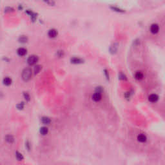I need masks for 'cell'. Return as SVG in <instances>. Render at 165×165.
Listing matches in <instances>:
<instances>
[{
	"label": "cell",
	"mask_w": 165,
	"mask_h": 165,
	"mask_svg": "<svg viewBox=\"0 0 165 165\" xmlns=\"http://www.w3.org/2000/svg\"><path fill=\"white\" fill-rule=\"evenodd\" d=\"M39 61V58L38 56H36V55H32L30 56L27 59V63L30 66H32V65H36V63Z\"/></svg>",
	"instance_id": "3957f363"
},
{
	"label": "cell",
	"mask_w": 165,
	"mask_h": 165,
	"mask_svg": "<svg viewBox=\"0 0 165 165\" xmlns=\"http://www.w3.org/2000/svg\"><path fill=\"white\" fill-rule=\"evenodd\" d=\"M159 99V96L156 93H152L148 97V100L149 102L152 103H157Z\"/></svg>",
	"instance_id": "277c9868"
},
{
	"label": "cell",
	"mask_w": 165,
	"mask_h": 165,
	"mask_svg": "<svg viewBox=\"0 0 165 165\" xmlns=\"http://www.w3.org/2000/svg\"><path fill=\"white\" fill-rule=\"evenodd\" d=\"M117 46L115 45V44H113V45L110 46V51L111 53H112L113 54H115L117 52Z\"/></svg>",
	"instance_id": "ac0fdd59"
},
{
	"label": "cell",
	"mask_w": 165,
	"mask_h": 165,
	"mask_svg": "<svg viewBox=\"0 0 165 165\" xmlns=\"http://www.w3.org/2000/svg\"><path fill=\"white\" fill-rule=\"evenodd\" d=\"M50 118L47 117H43L41 119V122L44 125H49L50 123Z\"/></svg>",
	"instance_id": "e0dca14e"
},
{
	"label": "cell",
	"mask_w": 165,
	"mask_h": 165,
	"mask_svg": "<svg viewBox=\"0 0 165 165\" xmlns=\"http://www.w3.org/2000/svg\"><path fill=\"white\" fill-rule=\"evenodd\" d=\"M14 10V9L12 7H7L5 8L4 11L5 12L7 13V12H13Z\"/></svg>",
	"instance_id": "44dd1931"
},
{
	"label": "cell",
	"mask_w": 165,
	"mask_h": 165,
	"mask_svg": "<svg viewBox=\"0 0 165 165\" xmlns=\"http://www.w3.org/2000/svg\"><path fill=\"white\" fill-rule=\"evenodd\" d=\"M42 69V66L41 65H36V66L34 67V73L36 74H38L39 72H40L41 70Z\"/></svg>",
	"instance_id": "ffe728a7"
},
{
	"label": "cell",
	"mask_w": 165,
	"mask_h": 165,
	"mask_svg": "<svg viewBox=\"0 0 165 165\" xmlns=\"http://www.w3.org/2000/svg\"><path fill=\"white\" fill-rule=\"evenodd\" d=\"M110 9L111 10L115 12H117V13L123 14L125 12V10L115 5H110Z\"/></svg>",
	"instance_id": "8992f818"
},
{
	"label": "cell",
	"mask_w": 165,
	"mask_h": 165,
	"mask_svg": "<svg viewBox=\"0 0 165 165\" xmlns=\"http://www.w3.org/2000/svg\"><path fill=\"white\" fill-rule=\"evenodd\" d=\"M5 140L8 143H12L14 142V137L12 135H9L5 137Z\"/></svg>",
	"instance_id": "d6986e66"
},
{
	"label": "cell",
	"mask_w": 165,
	"mask_h": 165,
	"mask_svg": "<svg viewBox=\"0 0 165 165\" xmlns=\"http://www.w3.org/2000/svg\"><path fill=\"white\" fill-rule=\"evenodd\" d=\"M16 158H17V159L18 161H22L23 159V157L22 155L20 153H19V152H16Z\"/></svg>",
	"instance_id": "7402d4cb"
},
{
	"label": "cell",
	"mask_w": 165,
	"mask_h": 165,
	"mask_svg": "<svg viewBox=\"0 0 165 165\" xmlns=\"http://www.w3.org/2000/svg\"><path fill=\"white\" fill-rule=\"evenodd\" d=\"M160 31V27L159 24L156 23H152L150 27V32L153 35L157 34Z\"/></svg>",
	"instance_id": "7a4b0ae2"
},
{
	"label": "cell",
	"mask_w": 165,
	"mask_h": 165,
	"mask_svg": "<svg viewBox=\"0 0 165 165\" xmlns=\"http://www.w3.org/2000/svg\"><path fill=\"white\" fill-rule=\"evenodd\" d=\"M57 55H58V57H59V58H61V57H63V56H64V52H63V51L60 50V51H58V54Z\"/></svg>",
	"instance_id": "d4e9b609"
},
{
	"label": "cell",
	"mask_w": 165,
	"mask_h": 165,
	"mask_svg": "<svg viewBox=\"0 0 165 165\" xmlns=\"http://www.w3.org/2000/svg\"><path fill=\"white\" fill-rule=\"evenodd\" d=\"M58 34V30L54 29H50V30H49V32H48V36H49V37H50V38H55L56 37H57Z\"/></svg>",
	"instance_id": "ba28073f"
},
{
	"label": "cell",
	"mask_w": 165,
	"mask_h": 165,
	"mask_svg": "<svg viewBox=\"0 0 165 165\" xmlns=\"http://www.w3.org/2000/svg\"><path fill=\"white\" fill-rule=\"evenodd\" d=\"M27 53V50L25 48L21 47L19 48L17 50V54L20 57H23V56H25Z\"/></svg>",
	"instance_id": "8fae6325"
},
{
	"label": "cell",
	"mask_w": 165,
	"mask_h": 165,
	"mask_svg": "<svg viewBox=\"0 0 165 165\" xmlns=\"http://www.w3.org/2000/svg\"><path fill=\"white\" fill-rule=\"evenodd\" d=\"M70 62L72 64L79 65V64H81V63H83V60L81 58H78V57H73L70 59Z\"/></svg>",
	"instance_id": "30bf717a"
},
{
	"label": "cell",
	"mask_w": 165,
	"mask_h": 165,
	"mask_svg": "<svg viewBox=\"0 0 165 165\" xmlns=\"http://www.w3.org/2000/svg\"><path fill=\"white\" fill-rule=\"evenodd\" d=\"M25 12H26V13L29 16H30V19H31V20L32 21L34 22L36 20V19H37V14L35 13V12H32V10H27L26 11H25Z\"/></svg>",
	"instance_id": "9c48e42d"
},
{
	"label": "cell",
	"mask_w": 165,
	"mask_h": 165,
	"mask_svg": "<svg viewBox=\"0 0 165 165\" xmlns=\"http://www.w3.org/2000/svg\"><path fill=\"white\" fill-rule=\"evenodd\" d=\"M45 4H46L49 6H51V7H53L56 5V2H55L54 0H42Z\"/></svg>",
	"instance_id": "9a60e30c"
},
{
	"label": "cell",
	"mask_w": 165,
	"mask_h": 165,
	"mask_svg": "<svg viewBox=\"0 0 165 165\" xmlns=\"http://www.w3.org/2000/svg\"><path fill=\"white\" fill-rule=\"evenodd\" d=\"M23 96H24V98L25 99H26V101H30V96H29V94L27 93V92H24Z\"/></svg>",
	"instance_id": "603a6c76"
},
{
	"label": "cell",
	"mask_w": 165,
	"mask_h": 165,
	"mask_svg": "<svg viewBox=\"0 0 165 165\" xmlns=\"http://www.w3.org/2000/svg\"><path fill=\"white\" fill-rule=\"evenodd\" d=\"M92 99L95 102H99L102 99V93L96 92L92 96Z\"/></svg>",
	"instance_id": "5b68a950"
},
{
	"label": "cell",
	"mask_w": 165,
	"mask_h": 165,
	"mask_svg": "<svg viewBox=\"0 0 165 165\" xmlns=\"http://www.w3.org/2000/svg\"><path fill=\"white\" fill-rule=\"evenodd\" d=\"M40 134L43 135H45L48 134V132H49V129L48 128L45 127V126H43V127H41L40 128Z\"/></svg>",
	"instance_id": "2e32d148"
},
{
	"label": "cell",
	"mask_w": 165,
	"mask_h": 165,
	"mask_svg": "<svg viewBox=\"0 0 165 165\" xmlns=\"http://www.w3.org/2000/svg\"><path fill=\"white\" fill-rule=\"evenodd\" d=\"M135 79L138 81H141L144 79V74L141 71H137L134 75Z\"/></svg>",
	"instance_id": "7c38bea8"
},
{
	"label": "cell",
	"mask_w": 165,
	"mask_h": 165,
	"mask_svg": "<svg viewBox=\"0 0 165 165\" xmlns=\"http://www.w3.org/2000/svg\"><path fill=\"white\" fill-rule=\"evenodd\" d=\"M3 84L6 86H9L12 84V79L11 78H10L9 77H6L3 79Z\"/></svg>",
	"instance_id": "4fadbf2b"
},
{
	"label": "cell",
	"mask_w": 165,
	"mask_h": 165,
	"mask_svg": "<svg viewBox=\"0 0 165 165\" xmlns=\"http://www.w3.org/2000/svg\"><path fill=\"white\" fill-rule=\"evenodd\" d=\"M32 75V72L31 69L30 68H26L22 71V79L25 81H28L31 79Z\"/></svg>",
	"instance_id": "6da1fadb"
},
{
	"label": "cell",
	"mask_w": 165,
	"mask_h": 165,
	"mask_svg": "<svg viewBox=\"0 0 165 165\" xmlns=\"http://www.w3.org/2000/svg\"><path fill=\"white\" fill-rule=\"evenodd\" d=\"M104 73L105 74V76H106V78L108 79V78H109V74H108V72L107 70H104Z\"/></svg>",
	"instance_id": "484cf974"
},
{
	"label": "cell",
	"mask_w": 165,
	"mask_h": 165,
	"mask_svg": "<svg viewBox=\"0 0 165 165\" xmlns=\"http://www.w3.org/2000/svg\"><path fill=\"white\" fill-rule=\"evenodd\" d=\"M18 41L21 43H26L28 41V37L26 36H21L19 37Z\"/></svg>",
	"instance_id": "5bb4252c"
},
{
	"label": "cell",
	"mask_w": 165,
	"mask_h": 165,
	"mask_svg": "<svg viewBox=\"0 0 165 165\" xmlns=\"http://www.w3.org/2000/svg\"><path fill=\"white\" fill-rule=\"evenodd\" d=\"M137 141L141 143H145L148 140V138H147V135H145V134H140L137 137Z\"/></svg>",
	"instance_id": "52a82bcc"
},
{
	"label": "cell",
	"mask_w": 165,
	"mask_h": 165,
	"mask_svg": "<svg viewBox=\"0 0 165 165\" xmlns=\"http://www.w3.org/2000/svg\"><path fill=\"white\" fill-rule=\"evenodd\" d=\"M17 109L19 110H22L24 108V104L23 103H19L17 105Z\"/></svg>",
	"instance_id": "cb8c5ba5"
}]
</instances>
